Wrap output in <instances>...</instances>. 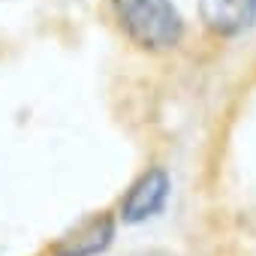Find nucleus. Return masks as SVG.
<instances>
[{
    "mask_svg": "<svg viewBox=\"0 0 256 256\" xmlns=\"http://www.w3.org/2000/svg\"><path fill=\"white\" fill-rule=\"evenodd\" d=\"M202 22L223 36H235L256 22V0H199Z\"/></svg>",
    "mask_w": 256,
    "mask_h": 256,
    "instance_id": "nucleus-4",
    "label": "nucleus"
},
{
    "mask_svg": "<svg viewBox=\"0 0 256 256\" xmlns=\"http://www.w3.org/2000/svg\"><path fill=\"white\" fill-rule=\"evenodd\" d=\"M169 196V175L163 169H148L133 187L126 193L124 205H120V214L126 223H139V220H148L151 214H157L163 208Z\"/></svg>",
    "mask_w": 256,
    "mask_h": 256,
    "instance_id": "nucleus-2",
    "label": "nucleus"
},
{
    "mask_svg": "<svg viewBox=\"0 0 256 256\" xmlns=\"http://www.w3.org/2000/svg\"><path fill=\"white\" fill-rule=\"evenodd\" d=\"M154 256H172V253H154Z\"/></svg>",
    "mask_w": 256,
    "mask_h": 256,
    "instance_id": "nucleus-5",
    "label": "nucleus"
},
{
    "mask_svg": "<svg viewBox=\"0 0 256 256\" xmlns=\"http://www.w3.org/2000/svg\"><path fill=\"white\" fill-rule=\"evenodd\" d=\"M114 235V223L108 214H96L84 223H78L76 229H70L58 244H54V256H96L100 250L108 247Z\"/></svg>",
    "mask_w": 256,
    "mask_h": 256,
    "instance_id": "nucleus-3",
    "label": "nucleus"
},
{
    "mask_svg": "<svg viewBox=\"0 0 256 256\" xmlns=\"http://www.w3.org/2000/svg\"><path fill=\"white\" fill-rule=\"evenodd\" d=\"M120 28L136 46L163 52L181 40V16L169 0H114Z\"/></svg>",
    "mask_w": 256,
    "mask_h": 256,
    "instance_id": "nucleus-1",
    "label": "nucleus"
}]
</instances>
